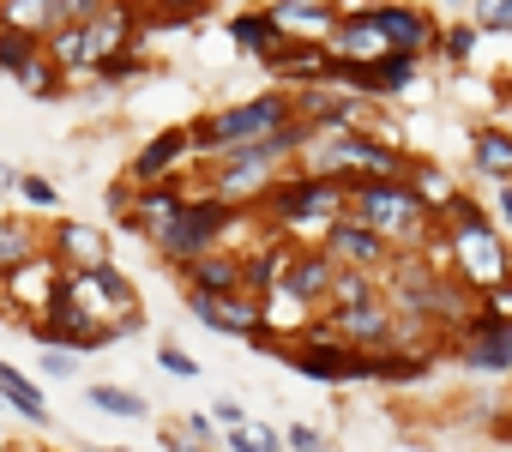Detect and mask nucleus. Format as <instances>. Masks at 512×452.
<instances>
[{"mask_svg":"<svg viewBox=\"0 0 512 452\" xmlns=\"http://www.w3.org/2000/svg\"><path fill=\"white\" fill-rule=\"evenodd\" d=\"M350 217H362L368 230L404 254L422 248L434 211L422 205V193L410 187V175H368V181H350Z\"/></svg>","mask_w":512,"mask_h":452,"instance_id":"f257e3e1","label":"nucleus"},{"mask_svg":"<svg viewBox=\"0 0 512 452\" xmlns=\"http://www.w3.org/2000/svg\"><path fill=\"white\" fill-rule=\"evenodd\" d=\"M290 121H296V103H290L284 91H266V97H247V103H235V109H217V115L193 121L187 139H193L199 157H223V151L260 139V133H272V127H290Z\"/></svg>","mask_w":512,"mask_h":452,"instance_id":"f03ea898","label":"nucleus"},{"mask_svg":"<svg viewBox=\"0 0 512 452\" xmlns=\"http://www.w3.org/2000/svg\"><path fill=\"white\" fill-rule=\"evenodd\" d=\"M260 199H266V211L284 223V230H302V223H320V230H326L332 217L350 211V181L308 169V175H278Z\"/></svg>","mask_w":512,"mask_h":452,"instance_id":"7ed1b4c3","label":"nucleus"},{"mask_svg":"<svg viewBox=\"0 0 512 452\" xmlns=\"http://www.w3.org/2000/svg\"><path fill=\"white\" fill-rule=\"evenodd\" d=\"M446 217H452V254H458L470 290H494L500 278H512V254L500 248V236L482 223V211H476L464 193L446 199Z\"/></svg>","mask_w":512,"mask_h":452,"instance_id":"20e7f679","label":"nucleus"},{"mask_svg":"<svg viewBox=\"0 0 512 452\" xmlns=\"http://www.w3.org/2000/svg\"><path fill=\"white\" fill-rule=\"evenodd\" d=\"M235 211H241V205H229V199H217V193H187L181 211L163 223L157 248H163L175 266L193 260V254H205V248H223V236L235 230Z\"/></svg>","mask_w":512,"mask_h":452,"instance_id":"39448f33","label":"nucleus"},{"mask_svg":"<svg viewBox=\"0 0 512 452\" xmlns=\"http://www.w3.org/2000/svg\"><path fill=\"white\" fill-rule=\"evenodd\" d=\"M320 254L338 266V272H368V278H380L386 266H392V242H380L362 217H332L326 223V242H320Z\"/></svg>","mask_w":512,"mask_h":452,"instance_id":"423d86ee","label":"nucleus"},{"mask_svg":"<svg viewBox=\"0 0 512 452\" xmlns=\"http://www.w3.org/2000/svg\"><path fill=\"white\" fill-rule=\"evenodd\" d=\"M187 314L205 320V326L223 332V338H253V332L266 326L260 302H253L247 290H187Z\"/></svg>","mask_w":512,"mask_h":452,"instance_id":"0eeeda50","label":"nucleus"},{"mask_svg":"<svg viewBox=\"0 0 512 452\" xmlns=\"http://www.w3.org/2000/svg\"><path fill=\"white\" fill-rule=\"evenodd\" d=\"M368 25L386 37V49H410V55H422V49H434V37H440V25L422 13V7H410V0H368Z\"/></svg>","mask_w":512,"mask_h":452,"instance_id":"6e6552de","label":"nucleus"},{"mask_svg":"<svg viewBox=\"0 0 512 452\" xmlns=\"http://www.w3.org/2000/svg\"><path fill=\"white\" fill-rule=\"evenodd\" d=\"M61 260L43 248V254H31L25 266H13L7 278H0V290H7V308H19V314H43L49 308V296L61 290Z\"/></svg>","mask_w":512,"mask_h":452,"instance_id":"1a4fd4ad","label":"nucleus"},{"mask_svg":"<svg viewBox=\"0 0 512 452\" xmlns=\"http://www.w3.org/2000/svg\"><path fill=\"white\" fill-rule=\"evenodd\" d=\"M332 272H338V266H332L320 248H296V254H290V266H284V278L272 284V296H284V302H296V308L308 314V308H320V302H326ZM272 296H266V302H272Z\"/></svg>","mask_w":512,"mask_h":452,"instance_id":"9d476101","label":"nucleus"},{"mask_svg":"<svg viewBox=\"0 0 512 452\" xmlns=\"http://www.w3.org/2000/svg\"><path fill=\"white\" fill-rule=\"evenodd\" d=\"M464 362H470L476 374L512 368V320H494V314L470 308V320H464Z\"/></svg>","mask_w":512,"mask_h":452,"instance_id":"9b49d317","label":"nucleus"},{"mask_svg":"<svg viewBox=\"0 0 512 452\" xmlns=\"http://www.w3.org/2000/svg\"><path fill=\"white\" fill-rule=\"evenodd\" d=\"M49 254L61 260V272H91V266H109V236H103V230H91V223L61 217V223H55Z\"/></svg>","mask_w":512,"mask_h":452,"instance_id":"f8f14e48","label":"nucleus"},{"mask_svg":"<svg viewBox=\"0 0 512 452\" xmlns=\"http://www.w3.org/2000/svg\"><path fill=\"white\" fill-rule=\"evenodd\" d=\"M344 344H392V308L374 296V302H350V308H332V320L320 326Z\"/></svg>","mask_w":512,"mask_h":452,"instance_id":"ddd939ff","label":"nucleus"},{"mask_svg":"<svg viewBox=\"0 0 512 452\" xmlns=\"http://www.w3.org/2000/svg\"><path fill=\"white\" fill-rule=\"evenodd\" d=\"M181 199H187V193H181V181H169V175H163V181H145L139 205H127L121 217H127V230H139L145 242H157V236H163V223L181 211Z\"/></svg>","mask_w":512,"mask_h":452,"instance_id":"4468645a","label":"nucleus"},{"mask_svg":"<svg viewBox=\"0 0 512 452\" xmlns=\"http://www.w3.org/2000/svg\"><path fill=\"white\" fill-rule=\"evenodd\" d=\"M266 13L278 19L284 37H314V43H320L344 7H338V0H278V7H266Z\"/></svg>","mask_w":512,"mask_h":452,"instance_id":"2eb2a0df","label":"nucleus"},{"mask_svg":"<svg viewBox=\"0 0 512 452\" xmlns=\"http://www.w3.org/2000/svg\"><path fill=\"white\" fill-rule=\"evenodd\" d=\"M187 151H193L187 127H169V133H157V139H151V145H145V151L133 157V169H127V175H133L139 187H145V181H163V175H169V169H175V163H181Z\"/></svg>","mask_w":512,"mask_h":452,"instance_id":"dca6fc26","label":"nucleus"},{"mask_svg":"<svg viewBox=\"0 0 512 452\" xmlns=\"http://www.w3.org/2000/svg\"><path fill=\"white\" fill-rule=\"evenodd\" d=\"M181 272H187V290H241V254L229 248H205L181 260Z\"/></svg>","mask_w":512,"mask_h":452,"instance_id":"f3484780","label":"nucleus"},{"mask_svg":"<svg viewBox=\"0 0 512 452\" xmlns=\"http://www.w3.org/2000/svg\"><path fill=\"white\" fill-rule=\"evenodd\" d=\"M0 25H13V31L43 43L61 25V0H0Z\"/></svg>","mask_w":512,"mask_h":452,"instance_id":"a211bd4d","label":"nucleus"},{"mask_svg":"<svg viewBox=\"0 0 512 452\" xmlns=\"http://www.w3.org/2000/svg\"><path fill=\"white\" fill-rule=\"evenodd\" d=\"M0 404H13L25 422L49 428V398H43V392H37V386H31L19 368H13V362H0Z\"/></svg>","mask_w":512,"mask_h":452,"instance_id":"6ab92c4d","label":"nucleus"},{"mask_svg":"<svg viewBox=\"0 0 512 452\" xmlns=\"http://www.w3.org/2000/svg\"><path fill=\"white\" fill-rule=\"evenodd\" d=\"M470 157H476V169H482L488 181H512V133H506V127H476Z\"/></svg>","mask_w":512,"mask_h":452,"instance_id":"aec40b11","label":"nucleus"},{"mask_svg":"<svg viewBox=\"0 0 512 452\" xmlns=\"http://www.w3.org/2000/svg\"><path fill=\"white\" fill-rule=\"evenodd\" d=\"M278 37H284V31H278V19H272L266 7H260V13H235V19H229V43H235V49H247V55H272V49H278Z\"/></svg>","mask_w":512,"mask_h":452,"instance_id":"412c9836","label":"nucleus"},{"mask_svg":"<svg viewBox=\"0 0 512 452\" xmlns=\"http://www.w3.org/2000/svg\"><path fill=\"white\" fill-rule=\"evenodd\" d=\"M31 254H43V236L31 230V223H19V217H0V278H7L13 266H25Z\"/></svg>","mask_w":512,"mask_h":452,"instance_id":"4be33fe9","label":"nucleus"},{"mask_svg":"<svg viewBox=\"0 0 512 452\" xmlns=\"http://www.w3.org/2000/svg\"><path fill=\"white\" fill-rule=\"evenodd\" d=\"M416 67H422V55H410V49H392V55H380V61H374V79H380V97H398V91H410V79H416Z\"/></svg>","mask_w":512,"mask_h":452,"instance_id":"5701e85b","label":"nucleus"},{"mask_svg":"<svg viewBox=\"0 0 512 452\" xmlns=\"http://www.w3.org/2000/svg\"><path fill=\"white\" fill-rule=\"evenodd\" d=\"M85 398H91L97 410H109V416H127V422L151 416V404H145L139 392H121V386H85Z\"/></svg>","mask_w":512,"mask_h":452,"instance_id":"b1692460","label":"nucleus"},{"mask_svg":"<svg viewBox=\"0 0 512 452\" xmlns=\"http://www.w3.org/2000/svg\"><path fill=\"white\" fill-rule=\"evenodd\" d=\"M43 55V43L37 37H25V31H13V25H0V67L7 73H19L25 61H37Z\"/></svg>","mask_w":512,"mask_h":452,"instance_id":"393cba45","label":"nucleus"},{"mask_svg":"<svg viewBox=\"0 0 512 452\" xmlns=\"http://www.w3.org/2000/svg\"><path fill=\"white\" fill-rule=\"evenodd\" d=\"M91 73H97V79H109V85H115V79H133V73H145V61H139V43H127V49H109V55H103Z\"/></svg>","mask_w":512,"mask_h":452,"instance_id":"a878e982","label":"nucleus"},{"mask_svg":"<svg viewBox=\"0 0 512 452\" xmlns=\"http://www.w3.org/2000/svg\"><path fill=\"white\" fill-rule=\"evenodd\" d=\"M476 31H512V0H464Z\"/></svg>","mask_w":512,"mask_h":452,"instance_id":"bb28decb","label":"nucleus"},{"mask_svg":"<svg viewBox=\"0 0 512 452\" xmlns=\"http://www.w3.org/2000/svg\"><path fill=\"white\" fill-rule=\"evenodd\" d=\"M31 211H61V193H55V181L49 175H19V187H13Z\"/></svg>","mask_w":512,"mask_h":452,"instance_id":"cd10ccee","label":"nucleus"},{"mask_svg":"<svg viewBox=\"0 0 512 452\" xmlns=\"http://www.w3.org/2000/svg\"><path fill=\"white\" fill-rule=\"evenodd\" d=\"M434 49H440L446 61H470V49H476V25H452V31H440Z\"/></svg>","mask_w":512,"mask_h":452,"instance_id":"c85d7f7f","label":"nucleus"},{"mask_svg":"<svg viewBox=\"0 0 512 452\" xmlns=\"http://www.w3.org/2000/svg\"><path fill=\"white\" fill-rule=\"evenodd\" d=\"M157 362H163V374H175V380H199V362H193L187 350H175V344H163Z\"/></svg>","mask_w":512,"mask_h":452,"instance_id":"c756f323","label":"nucleus"},{"mask_svg":"<svg viewBox=\"0 0 512 452\" xmlns=\"http://www.w3.org/2000/svg\"><path fill=\"white\" fill-rule=\"evenodd\" d=\"M284 446H290V452H326V434L308 428V422H296V428L284 434Z\"/></svg>","mask_w":512,"mask_h":452,"instance_id":"7c9ffc66","label":"nucleus"},{"mask_svg":"<svg viewBox=\"0 0 512 452\" xmlns=\"http://www.w3.org/2000/svg\"><path fill=\"white\" fill-rule=\"evenodd\" d=\"M109 7V0H61V25H85V19H97Z\"/></svg>","mask_w":512,"mask_h":452,"instance_id":"2f4dec72","label":"nucleus"},{"mask_svg":"<svg viewBox=\"0 0 512 452\" xmlns=\"http://www.w3.org/2000/svg\"><path fill=\"white\" fill-rule=\"evenodd\" d=\"M211 422H223V428H241V422H247V410H241L235 398H217V404H211Z\"/></svg>","mask_w":512,"mask_h":452,"instance_id":"473e14b6","label":"nucleus"},{"mask_svg":"<svg viewBox=\"0 0 512 452\" xmlns=\"http://www.w3.org/2000/svg\"><path fill=\"white\" fill-rule=\"evenodd\" d=\"M211 428H217V422H211V416H199V410H193V416L181 422V434H187V440H199V446H211V440H217Z\"/></svg>","mask_w":512,"mask_h":452,"instance_id":"72a5a7b5","label":"nucleus"},{"mask_svg":"<svg viewBox=\"0 0 512 452\" xmlns=\"http://www.w3.org/2000/svg\"><path fill=\"white\" fill-rule=\"evenodd\" d=\"M43 368H49V374H73L79 362H73V350H55V344H43Z\"/></svg>","mask_w":512,"mask_h":452,"instance_id":"f704fd0d","label":"nucleus"},{"mask_svg":"<svg viewBox=\"0 0 512 452\" xmlns=\"http://www.w3.org/2000/svg\"><path fill=\"white\" fill-rule=\"evenodd\" d=\"M247 434H253V452H284V434L266 428V422H260V428H247Z\"/></svg>","mask_w":512,"mask_h":452,"instance_id":"c9c22d12","label":"nucleus"},{"mask_svg":"<svg viewBox=\"0 0 512 452\" xmlns=\"http://www.w3.org/2000/svg\"><path fill=\"white\" fill-rule=\"evenodd\" d=\"M223 440H229V452H253V434H247V422H241V428H229Z\"/></svg>","mask_w":512,"mask_h":452,"instance_id":"e433bc0d","label":"nucleus"},{"mask_svg":"<svg viewBox=\"0 0 512 452\" xmlns=\"http://www.w3.org/2000/svg\"><path fill=\"white\" fill-rule=\"evenodd\" d=\"M163 446H169V452H205L199 440H181V434H163Z\"/></svg>","mask_w":512,"mask_h":452,"instance_id":"4c0bfd02","label":"nucleus"},{"mask_svg":"<svg viewBox=\"0 0 512 452\" xmlns=\"http://www.w3.org/2000/svg\"><path fill=\"white\" fill-rule=\"evenodd\" d=\"M500 217L512 223V181H500Z\"/></svg>","mask_w":512,"mask_h":452,"instance_id":"58836bf2","label":"nucleus"},{"mask_svg":"<svg viewBox=\"0 0 512 452\" xmlns=\"http://www.w3.org/2000/svg\"><path fill=\"white\" fill-rule=\"evenodd\" d=\"M13 187H19V175H13L7 163H0V193H13Z\"/></svg>","mask_w":512,"mask_h":452,"instance_id":"ea45409f","label":"nucleus"},{"mask_svg":"<svg viewBox=\"0 0 512 452\" xmlns=\"http://www.w3.org/2000/svg\"><path fill=\"white\" fill-rule=\"evenodd\" d=\"M0 314H13V308H7V290H0Z\"/></svg>","mask_w":512,"mask_h":452,"instance_id":"a19ab883","label":"nucleus"},{"mask_svg":"<svg viewBox=\"0 0 512 452\" xmlns=\"http://www.w3.org/2000/svg\"><path fill=\"white\" fill-rule=\"evenodd\" d=\"M103 452H121V446H103Z\"/></svg>","mask_w":512,"mask_h":452,"instance_id":"79ce46f5","label":"nucleus"}]
</instances>
